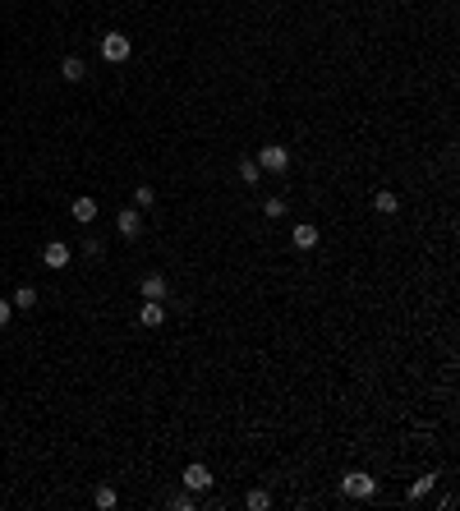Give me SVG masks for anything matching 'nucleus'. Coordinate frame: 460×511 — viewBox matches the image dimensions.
<instances>
[{
	"label": "nucleus",
	"mask_w": 460,
	"mask_h": 511,
	"mask_svg": "<svg viewBox=\"0 0 460 511\" xmlns=\"http://www.w3.org/2000/svg\"><path fill=\"white\" fill-rule=\"evenodd\" d=\"M341 493L355 497V502H368V497L378 493V479L368 475V470H350V475H341Z\"/></svg>",
	"instance_id": "nucleus-1"
},
{
	"label": "nucleus",
	"mask_w": 460,
	"mask_h": 511,
	"mask_svg": "<svg viewBox=\"0 0 460 511\" xmlns=\"http://www.w3.org/2000/svg\"><path fill=\"white\" fill-rule=\"evenodd\" d=\"M129 51H134V42H129L124 33H106V37H102V60L120 65V60H129Z\"/></svg>",
	"instance_id": "nucleus-2"
},
{
	"label": "nucleus",
	"mask_w": 460,
	"mask_h": 511,
	"mask_svg": "<svg viewBox=\"0 0 460 511\" xmlns=\"http://www.w3.org/2000/svg\"><path fill=\"white\" fill-rule=\"evenodd\" d=\"M253 162H258L262 166V171H286V166H290V152H286V147H281V143H267V147H258V157H253Z\"/></svg>",
	"instance_id": "nucleus-3"
},
{
	"label": "nucleus",
	"mask_w": 460,
	"mask_h": 511,
	"mask_svg": "<svg viewBox=\"0 0 460 511\" xmlns=\"http://www.w3.org/2000/svg\"><path fill=\"white\" fill-rule=\"evenodd\" d=\"M189 493H203V488H212V470L203 465V460H193V465H184V479H180Z\"/></svg>",
	"instance_id": "nucleus-4"
},
{
	"label": "nucleus",
	"mask_w": 460,
	"mask_h": 511,
	"mask_svg": "<svg viewBox=\"0 0 460 511\" xmlns=\"http://www.w3.org/2000/svg\"><path fill=\"white\" fill-rule=\"evenodd\" d=\"M70 258H74V249H70V244H60V240H51V244H46V249H42V263H46V268H51V272L70 268Z\"/></svg>",
	"instance_id": "nucleus-5"
},
{
	"label": "nucleus",
	"mask_w": 460,
	"mask_h": 511,
	"mask_svg": "<svg viewBox=\"0 0 460 511\" xmlns=\"http://www.w3.org/2000/svg\"><path fill=\"white\" fill-rule=\"evenodd\" d=\"M139 295L143 300H166V295H171V281H166L161 272H148V277L139 281Z\"/></svg>",
	"instance_id": "nucleus-6"
},
{
	"label": "nucleus",
	"mask_w": 460,
	"mask_h": 511,
	"mask_svg": "<svg viewBox=\"0 0 460 511\" xmlns=\"http://www.w3.org/2000/svg\"><path fill=\"white\" fill-rule=\"evenodd\" d=\"M115 231H120L124 240H139V235H143V217H139V208H124L120 217H115Z\"/></svg>",
	"instance_id": "nucleus-7"
},
{
	"label": "nucleus",
	"mask_w": 460,
	"mask_h": 511,
	"mask_svg": "<svg viewBox=\"0 0 460 511\" xmlns=\"http://www.w3.org/2000/svg\"><path fill=\"white\" fill-rule=\"evenodd\" d=\"M290 240H295V249H318V240H322V231H318V226H313V221H299L295 226V231H290Z\"/></svg>",
	"instance_id": "nucleus-8"
},
{
	"label": "nucleus",
	"mask_w": 460,
	"mask_h": 511,
	"mask_svg": "<svg viewBox=\"0 0 460 511\" xmlns=\"http://www.w3.org/2000/svg\"><path fill=\"white\" fill-rule=\"evenodd\" d=\"M139 322H143V327H161V322H166V309H161V300H143V309H139Z\"/></svg>",
	"instance_id": "nucleus-9"
},
{
	"label": "nucleus",
	"mask_w": 460,
	"mask_h": 511,
	"mask_svg": "<svg viewBox=\"0 0 460 511\" xmlns=\"http://www.w3.org/2000/svg\"><path fill=\"white\" fill-rule=\"evenodd\" d=\"M60 74H65V83H83V74H87V65L78 60V56H65L60 60Z\"/></svg>",
	"instance_id": "nucleus-10"
},
{
	"label": "nucleus",
	"mask_w": 460,
	"mask_h": 511,
	"mask_svg": "<svg viewBox=\"0 0 460 511\" xmlns=\"http://www.w3.org/2000/svg\"><path fill=\"white\" fill-rule=\"evenodd\" d=\"M373 208L383 212V217H391V212H400V199H396V189H378V199H373Z\"/></svg>",
	"instance_id": "nucleus-11"
},
{
	"label": "nucleus",
	"mask_w": 460,
	"mask_h": 511,
	"mask_svg": "<svg viewBox=\"0 0 460 511\" xmlns=\"http://www.w3.org/2000/svg\"><path fill=\"white\" fill-rule=\"evenodd\" d=\"M70 217H74V221H83V226H87V221H92V217H97V203H92V199H74V203H70Z\"/></svg>",
	"instance_id": "nucleus-12"
},
{
	"label": "nucleus",
	"mask_w": 460,
	"mask_h": 511,
	"mask_svg": "<svg viewBox=\"0 0 460 511\" xmlns=\"http://www.w3.org/2000/svg\"><path fill=\"white\" fill-rule=\"evenodd\" d=\"M240 180H244V184H258V180H262V166L253 162V157H240Z\"/></svg>",
	"instance_id": "nucleus-13"
},
{
	"label": "nucleus",
	"mask_w": 460,
	"mask_h": 511,
	"mask_svg": "<svg viewBox=\"0 0 460 511\" xmlns=\"http://www.w3.org/2000/svg\"><path fill=\"white\" fill-rule=\"evenodd\" d=\"M152 203H156V189H152V184H134V208H152Z\"/></svg>",
	"instance_id": "nucleus-14"
},
{
	"label": "nucleus",
	"mask_w": 460,
	"mask_h": 511,
	"mask_svg": "<svg viewBox=\"0 0 460 511\" xmlns=\"http://www.w3.org/2000/svg\"><path fill=\"white\" fill-rule=\"evenodd\" d=\"M9 304H14V309H33V304H37V286H18Z\"/></svg>",
	"instance_id": "nucleus-15"
},
{
	"label": "nucleus",
	"mask_w": 460,
	"mask_h": 511,
	"mask_svg": "<svg viewBox=\"0 0 460 511\" xmlns=\"http://www.w3.org/2000/svg\"><path fill=\"white\" fill-rule=\"evenodd\" d=\"M262 217H267V221H281V217H286V199H267V203H262Z\"/></svg>",
	"instance_id": "nucleus-16"
},
{
	"label": "nucleus",
	"mask_w": 460,
	"mask_h": 511,
	"mask_svg": "<svg viewBox=\"0 0 460 511\" xmlns=\"http://www.w3.org/2000/svg\"><path fill=\"white\" fill-rule=\"evenodd\" d=\"M92 502L102 507V511H111L115 502H120V493H115V488H106V484H102V488H97V497H92Z\"/></svg>",
	"instance_id": "nucleus-17"
},
{
	"label": "nucleus",
	"mask_w": 460,
	"mask_h": 511,
	"mask_svg": "<svg viewBox=\"0 0 460 511\" xmlns=\"http://www.w3.org/2000/svg\"><path fill=\"white\" fill-rule=\"evenodd\" d=\"M244 507H249V511H267V507H272V497L262 493V488H253V493L244 497Z\"/></svg>",
	"instance_id": "nucleus-18"
},
{
	"label": "nucleus",
	"mask_w": 460,
	"mask_h": 511,
	"mask_svg": "<svg viewBox=\"0 0 460 511\" xmlns=\"http://www.w3.org/2000/svg\"><path fill=\"white\" fill-rule=\"evenodd\" d=\"M433 484H437V475H419L414 484H410V497H424V493H428Z\"/></svg>",
	"instance_id": "nucleus-19"
},
{
	"label": "nucleus",
	"mask_w": 460,
	"mask_h": 511,
	"mask_svg": "<svg viewBox=\"0 0 460 511\" xmlns=\"http://www.w3.org/2000/svg\"><path fill=\"white\" fill-rule=\"evenodd\" d=\"M171 507H175V511H193V493H175Z\"/></svg>",
	"instance_id": "nucleus-20"
},
{
	"label": "nucleus",
	"mask_w": 460,
	"mask_h": 511,
	"mask_svg": "<svg viewBox=\"0 0 460 511\" xmlns=\"http://www.w3.org/2000/svg\"><path fill=\"white\" fill-rule=\"evenodd\" d=\"M9 313H14V304H9V300H0V327H9Z\"/></svg>",
	"instance_id": "nucleus-21"
}]
</instances>
